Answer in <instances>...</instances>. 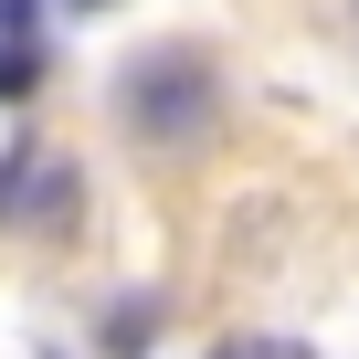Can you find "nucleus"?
Segmentation results:
<instances>
[{
    "label": "nucleus",
    "mask_w": 359,
    "mask_h": 359,
    "mask_svg": "<svg viewBox=\"0 0 359 359\" xmlns=\"http://www.w3.org/2000/svg\"><path fill=\"white\" fill-rule=\"evenodd\" d=\"M116 127L158 158H180V148H201L212 127H222V85H212V64L191 53V43H148V53H127V74H116Z\"/></svg>",
    "instance_id": "1"
},
{
    "label": "nucleus",
    "mask_w": 359,
    "mask_h": 359,
    "mask_svg": "<svg viewBox=\"0 0 359 359\" xmlns=\"http://www.w3.org/2000/svg\"><path fill=\"white\" fill-rule=\"evenodd\" d=\"M74 212H85L74 158H53V148H11V158H0V222H11V233H64Z\"/></svg>",
    "instance_id": "2"
},
{
    "label": "nucleus",
    "mask_w": 359,
    "mask_h": 359,
    "mask_svg": "<svg viewBox=\"0 0 359 359\" xmlns=\"http://www.w3.org/2000/svg\"><path fill=\"white\" fill-rule=\"evenodd\" d=\"M32 85H43V53L22 32H0V95H32Z\"/></svg>",
    "instance_id": "3"
},
{
    "label": "nucleus",
    "mask_w": 359,
    "mask_h": 359,
    "mask_svg": "<svg viewBox=\"0 0 359 359\" xmlns=\"http://www.w3.org/2000/svg\"><path fill=\"white\" fill-rule=\"evenodd\" d=\"M148 327H158V306H148V296H127V306H116V327H106V338H116V359H137V348H148Z\"/></svg>",
    "instance_id": "4"
},
{
    "label": "nucleus",
    "mask_w": 359,
    "mask_h": 359,
    "mask_svg": "<svg viewBox=\"0 0 359 359\" xmlns=\"http://www.w3.org/2000/svg\"><path fill=\"white\" fill-rule=\"evenodd\" d=\"M222 359H306V348H296V338H233Z\"/></svg>",
    "instance_id": "5"
},
{
    "label": "nucleus",
    "mask_w": 359,
    "mask_h": 359,
    "mask_svg": "<svg viewBox=\"0 0 359 359\" xmlns=\"http://www.w3.org/2000/svg\"><path fill=\"white\" fill-rule=\"evenodd\" d=\"M0 32H22V43H32V0H0Z\"/></svg>",
    "instance_id": "6"
},
{
    "label": "nucleus",
    "mask_w": 359,
    "mask_h": 359,
    "mask_svg": "<svg viewBox=\"0 0 359 359\" xmlns=\"http://www.w3.org/2000/svg\"><path fill=\"white\" fill-rule=\"evenodd\" d=\"M74 11H106V0H74Z\"/></svg>",
    "instance_id": "7"
}]
</instances>
